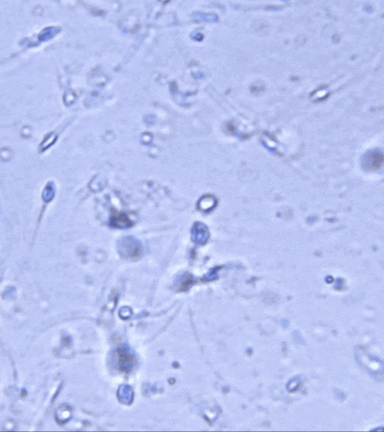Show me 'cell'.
Segmentation results:
<instances>
[{
	"label": "cell",
	"mask_w": 384,
	"mask_h": 432,
	"mask_svg": "<svg viewBox=\"0 0 384 432\" xmlns=\"http://www.w3.org/2000/svg\"><path fill=\"white\" fill-rule=\"evenodd\" d=\"M209 231L205 224L201 222H196L192 230V238L193 242L200 245H204L208 241Z\"/></svg>",
	"instance_id": "277c9868"
},
{
	"label": "cell",
	"mask_w": 384,
	"mask_h": 432,
	"mask_svg": "<svg viewBox=\"0 0 384 432\" xmlns=\"http://www.w3.org/2000/svg\"><path fill=\"white\" fill-rule=\"evenodd\" d=\"M215 205H216V200H215L214 197H210V196L203 197V199L200 200V204H199L200 210H203V211L211 210L212 208L214 207Z\"/></svg>",
	"instance_id": "5b68a950"
},
{
	"label": "cell",
	"mask_w": 384,
	"mask_h": 432,
	"mask_svg": "<svg viewBox=\"0 0 384 432\" xmlns=\"http://www.w3.org/2000/svg\"><path fill=\"white\" fill-rule=\"evenodd\" d=\"M383 154L377 151L368 153L363 160V167L368 171L379 170L383 166Z\"/></svg>",
	"instance_id": "7a4b0ae2"
},
{
	"label": "cell",
	"mask_w": 384,
	"mask_h": 432,
	"mask_svg": "<svg viewBox=\"0 0 384 432\" xmlns=\"http://www.w3.org/2000/svg\"><path fill=\"white\" fill-rule=\"evenodd\" d=\"M118 250L123 258L135 261L139 259L143 252L139 240L135 237H124L118 242Z\"/></svg>",
	"instance_id": "6da1fadb"
},
{
	"label": "cell",
	"mask_w": 384,
	"mask_h": 432,
	"mask_svg": "<svg viewBox=\"0 0 384 432\" xmlns=\"http://www.w3.org/2000/svg\"><path fill=\"white\" fill-rule=\"evenodd\" d=\"M110 224L114 228L125 229L133 226V222L131 221L127 215L113 210L110 218Z\"/></svg>",
	"instance_id": "3957f363"
}]
</instances>
